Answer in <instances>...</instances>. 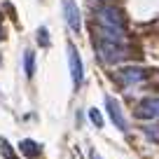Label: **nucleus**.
Returning a JSON list of instances; mask_svg holds the SVG:
<instances>
[{"instance_id": "f257e3e1", "label": "nucleus", "mask_w": 159, "mask_h": 159, "mask_svg": "<svg viewBox=\"0 0 159 159\" xmlns=\"http://www.w3.org/2000/svg\"><path fill=\"white\" fill-rule=\"evenodd\" d=\"M96 24H98V38L110 42H124V16L117 7H101L96 12Z\"/></svg>"}, {"instance_id": "f03ea898", "label": "nucleus", "mask_w": 159, "mask_h": 159, "mask_svg": "<svg viewBox=\"0 0 159 159\" xmlns=\"http://www.w3.org/2000/svg\"><path fill=\"white\" fill-rule=\"evenodd\" d=\"M96 54L103 63H117L126 56V47L119 42H110V40H96Z\"/></svg>"}, {"instance_id": "7ed1b4c3", "label": "nucleus", "mask_w": 159, "mask_h": 159, "mask_svg": "<svg viewBox=\"0 0 159 159\" xmlns=\"http://www.w3.org/2000/svg\"><path fill=\"white\" fill-rule=\"evenodd\" d=\"M145 77H148V73L143 68H138V66H126V68L119 70V82L126 87L140 84V82H145Z\"/></svg>"}, {"instance_id": "20e7f679", "label": "nucleus", "mask_w": 159, "mask_h": 159, "mask_svg": "<svg viewBox=\"0 0 159 159\" xmlns=\"http://www.w3.org/2000/svg\"><path fill=\"white\" fill-rule=\"evenodd\" d=\"M134 115L138 119H157L159 117V98H145L136 105Z\"/></svg>"}, {"instance_id": "39448f33", "label": "nucleus", "mask_w": 159, "mask_h": 159, "mask_svg": "<svg viewBox=\"0 0 159 159\" xmlns=\"http://www.w3.org/2000/svg\"><path fill=\"white\" fill-rule=\"evenodd\" d=\"M105 108H108V115H110V119H112V124L117 126L119 131L129 129V124H126V119H124V112L119 108V101H115L112 96H108V98H105Z\"/></svg>"}, {"instance_id": "423d86ee", "label": "nucleus", "mask_w": 159, "mask_h": 159, "mask_svg": "<svg viewBox=\"0 0 159 159\" xmlns=\"http://www.w3.org/2000/svg\"><path fill=\"white\" fill-rule=\"evenodd\" d=\"M68 63H70V77H73V84L80 87L82 84V59H80L75 45H68Z\"/></svg>"}, {"instance_id": "0eeeda50", "label": "nucleus", "mask_w": 159, "mask_h": 159, "mask_svg": "<svg viewBox=\"0 0 159 159\" xmlns=\"http://www.w3.org/2000/svg\"><path fill=\"white\" fill-rule=\"evenodd\" d=\"M63 16H66V21H68L70 30L80 33L82 19H80V10H77V5H75V0H63Z\"/></svg>"}, {"instance_id": "6e6552de", "label": "nucleus", "mask_w": 159, "mask_h": 159, "mask_svg": "<svg viewBox=\"0 0 159 159\" xmlns=\"http://www.w3.org/2000/svg\"><path fill=\"white\" fill-rule=\"evenodd\" d=\"M19 150L24 152V157H30V159H35V157H40V150H42V148H40V145L35 143V140H28V138H26V140H21Z\"/></svg>"}, {"instance_id": "1a4fd4ad", "label": "nucleus", "mask_w": 159, "mask_h": 159, "mask_svg": "<svg viewBox=\"0 0 159 159\" xmlns=\"http://www.w3.org/2000/svg\"><path fill=\"white\" fill-rule=\"evenodd\" d=\"M24 68H26V75L33 77V73H35V54L30 49L24 52Z\"/></svg>"}, {"instance_id": "9d476101", "label": "nucleus", "mask_w": 159, "mask_h": 159, "mask_svg": "<svg viewBox=\"0 0 159 159\" xmlns=\"http://www.w3.org/2000/svg\"><path fill=\"white\" fill-rule=\"evenodd\" d=\"M38 42L42 47H49V33H47L45 26H40V28H38Z\"/></svg>"}, {"instance_id": "9b49d317", "label": "nucleus", "mask_w": 159, "mask_h": 159, "mask_svg": "<svg viewBox=\"0 0 159 159\" xmlns=\"http://www.w3.org/2000/svg\"><path fill=\"white\" fill-rule=\"evenodd\" d=\"M0 152L5 154V159H16L14 150L10 148V143H7V140H0Z\"/></svg>"}, {"instance_id": "f8f14e48", "label": "nucleus", "mask_w": 159, "mask_h": 159, "mask_svg": "<svg viewBox=\"0 0 159 159\" xmlns=\"http://www.w3.org/2000/svg\"><path fill=\"white\" fill-rule=\"evenodd\" d=\"M89 119H91V124H94V126H103V117H101V112L96 108L89 110Z\"/></svg>"}, {"instance_id": "ddd939ff", "label": "nucleus", "mask_w": 159, "mask_h": 159, "mask_svg": "<svg viewBox=\"0 0 159 159\" xmlns=\"http://www.w3.org/2000/svg\"><path fill=\"white\" fill-rule=\"evenodd\" d=\"M148 136H154V140H159V129H148Z\"/></svg>"}, {"instance_id": "4468645a", "label": "nucleus", "mask_w": 159, "mask_h": 159, "mask_svg": "<svg viewBox=\"0 0 159 159\" xmlns=\"http://www.w3.org/2000/svg\"><path fill=\"white\" fill-rule=\"evenodd\" d=\"M91 159H101V154L98 152H91Z\"/></svg>"}, {"instance_id": "2eb2a0df", "label": "nucleus", "mask_w": 159, "mask_h": 159, "mask_svg": "<svg viewBox=\"0 0 159 159\" xmlns=\"http://www.w3.org/2000/svg\"><path fill=\"white\" fill-rule=\"evenodd\" d=\"M2 38H5V33H2V26H0V40H2Z\"/></svg>"}]
</instances>
